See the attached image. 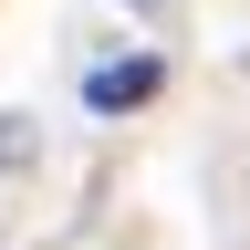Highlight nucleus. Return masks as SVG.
Masks as SVG:
<instances>
[{"instance_id":"1","label":"nucleus","mask_w":250,"mask_h":250,"mask_svg":"<svg viewBox=\"0 0 250 250\" xmlns=\"http://www.w3.org/2000/svg\"><path fill=\"white\" fill-rule=\"evenodd\" d=\"M156 83H167V73H156V62L136 52V62H104V73H94V83H83V104H94V115H125V104H146V94H156Z\"/></svg>"}]
</instances>
